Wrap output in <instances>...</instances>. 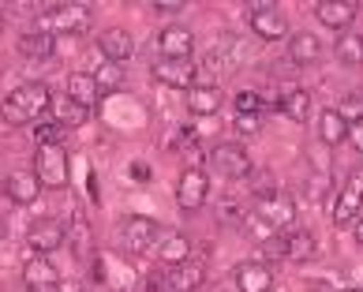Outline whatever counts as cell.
Instances as JSON below:
<instances>
[{
	"label": "cell",
	"instance_id": "34",
	"mask_svg": "<svg viewBox=\"0 0 363 292\" xmlns=\"http://www.w3.org/2000/svg\"><path fill=\"white\" fill-rule=\"evenodd\" d=\"M236 135H240V139L259 135V116H236Z\"/></svg>",
	"mask_w": 363,
	"mask_h": 292
},
{
	"label": "cell",
	"instance_id": "9",
	"mask_svg": "<svg viewBox=\"0 0 363 292\" xmlns=\"http://www.w3.org/2000/svg\"><path fill=\"white\" fill-rule=\"evenodd\" d=\"M64 240H68V229H64V221H57V218H42L26 229V244H30V251H38V255L57 251Z\"/></svg>",
	"mask_w": 363,
	"mask_h": 292
},
{
	"label": "cell",
	"instance_id": "22",
	"mask_svg": "<svg viewBox=\"0 0 363 292\" xmlns=\"http://www.w3.org/2000/svg\"><path fill=\"white\" fill-rule=\"evenodd\" d=\"M19 52L26 60H49L57 52V38L49 30H34V34H23L19 38Z\"/></svg>",
	"mask_w": 363,
	"mask_h": 292
},
{
	"label": "cell",
	"instance_id": "28",
	"mask_svg": "<svg viewBox=\"0 0 363 292\" xmlns=\"http://www.w3.org/2000/svg\"><path fill=\"white\" fill-rule=\"evenodd\" d=\"M315 251H318V244H315V236L307 232V229H292V232H289V251H285V259H292V262H311Z\"/></svg>",
	"mask_w": 363,
	"mask_h": 292
},
{
	"label": "cell",
	"instance_id": "27",
	"mask_svg": "<svg viewBox=\"0 0 363 292\" xmlns=\"http://www.w3.org/2000/svg\"><path fill=\"white\" fill-rule=\"evenodd\" d=\"M277 109L285 113L292 124H303L307 116H311V94H307V90H289V94L281 98Z\"/></svg>",
	"mask_w": 363,
	"mask_h": 292
},
{
	"label": "cell",
	"instance_id": "17",
	"mask_svg": "<svg viewBox=\"0 0 363 292\" xmlns=\"http://www.w3.org/2000/svg\"><path fill=\"white\" fill-rule=\"evenodd\" d=\"M203 281H206V266H203V262H195V259L180 262V266H169V274H165L169 292H195Z\"/></svg>",
	"mask_w": 363,
	"mask_h": 292
},
{
	"label": "cell",
	"instance_id": "7",
	"mask_svg": "<svg viewBox=\"0 0 363 292\" xmlns=\"http://www.w3.org/2000/svg\"><path fill=\"white\" fill-rule=\"evenodd\" d=\"M359 210H363V169H352L341 195L330 203V218H333V225H348Z\"/></svg>",
	"mask_w": 363,
	"mask_h": 292
},
{
	"label": "cell",
	"instance_id": "38",
	"mask_svg": "<svg viewBox=\"0 0 363 292\" xmlns=\"http://www.w3.org/2000/svg\"><path fill=\"white\" fill-rule=\"evenodd\" d=\"M356 240H359V244H363V218H359V221H356Z\"/></svg>",
	"mask_w": 363,
	"mask_h": 292
},
{
	"label": "cell",
	"instance_id": "37",
	"mask_svg": "<svg viewBox=\"0 0 363 292\" xmlns=\"http://www.w3.org/2000/svg\"><path fill=\"white\" fill-rule=\"evenodd\" d=\"M348 142H352L356 150L363 154V124H352V128H348Z\"/></svg>",
	"mask_w": 363,
	"mask_h": 292
},
{
	"label": "cell",
	"instance_id": "21",
	"mask_svg": "<svg viewBox=\"0 0 363 292\" xmlns=\"http://www.w3.org/2000/svg\"><path fill=\"white\" fill-rule=\"evenodd\" d=\"M318 57H322V42H318L315 34L300 30V34L289 38V60H292V64H300V68H311Z\"/></svg>",
	"mask_w": 363,
	"mask_h": 292
},
{
	"label": "cell",
	"instance_id": "18",
	"mask_svg": "<svg viewBox=\"0 0 363 292\" xmlns=\"http://www.w3.org/2000/svg\"><path fill=\"white\" fill-rule=\"evenodd\" d=\"M236 288L240 292H270L274 270L266 262H244V266H236Z\"/></svg>",
	"mask_w": 363,
	"mask_h": 292
},
{
	"label": "cell",
	"instance_id": "13",
	"mask_svg": "<svg viewBox=\"0 0 363 292\" xmlns=\"http://www.w3.org/2000/svg\"><path fill=\"white\" fill-rule=\"evenodd\" d=\"M157 49H161V57H165V60H191L195 34L187 30V26L172 23V26H165V30L157 34Z\"/></svg>",
	"mask_w": 363,
	"mask_h": 292
},
{
	"label": "cell",
	"instance_id": "19",
	"mask_svg": "<svg viewBox=\"0 0 363 292\" xmlns=\"http://www.w3.org/2000/svg\"><path fill=\"white\" fill-rule=\"evenodd\" d=\"M187 109H191L195 116H213L221 109V90L213 83H195L191 90H187Z\"/></svg>",
	"mask_w": 363,
	"mask_h": 292
},
{
	"label": "cell",
	"instance_id": "2",
	"mask_svg": "<svg viewBox=\"0 0 363 292\" xmlns=\"http://www.w3.org/2000/svg\"><path fill=\"white\" fill-rule=\"evenodd\" d=\"M34 176L42 188L49 191H64L72 180V169H68V150L64 146H38L34 150Z\"/></svg>",
	"mask_w": 363,
	"mask_h": 292
},
{
	"label": "cell",
	"instance_id": "30",
	"mask_svg": "<svg viewBox=\"0 0 363 292\" xmlns=\"http://www.w3.org/2000/svg\"><path fill=\"white\" fill-rule=\"evenodd\" d=\"M233 109H236V116H259L262 113V98L255 94V90H240V94L233 98Z\"/></svg>",
	"mask_w": 363,
	"mask_h": 292
},
{
	"label": "cell",
	"instance_id": "1",
	"mask_svg": "<svg viewBox=\"0 0 363 292\" xmlns=\"http://www.w3.org/2000/svg\"><path fill=\"white\" fill-rule=\"evenodd\" d=\"M49 86L45 83H23L16 86L11 94L0 101V124L8 128H23V124H34V116L49 113Z\"/></svg>",
	"mask_w": 363,
	"mask_h": 292
},
{
	"label": "cell",
	"instance_id": "20",
	"mask_svg": "<svg viewBox=\"0 0 363 292\" xmlns=\"http://www.w3.org/2000/svg\"><path fill=\"white\" fill-rule=\"evenodd\" d=\"M68 98L90 113L94 105L101 101V90H98V83H94L90 72H75V75H68Z\"/></svg>",
	"mask_w": 363,
	"mask_h": 292
},
{
	"label": "cell",
	"instance_id": "15",
	"mask_svg": "<svg viewBox=\"0 0 363 292\" xmlns=\"http://www.w3.org/2000/svg\"><path fill=\"white\" fill-rule=\"evenodd\" d=\"M23 281H26V292H60V270L38 255V259H26Z\"/></svg>",
	"mask_w": 363,
	"mask_h": 292
},
{
	"label": "cell",
	"instance_id": "35",
	"mask_svg": "<svg viewBox=\"0 0 363 292\" xmlns=\"http://www.w3.org/2000/svg\"><path fill=\"white\" fill-rule=\"evenodd\" d=\"M154 11L157 16H184V4H177V0H157Z\"/></svg>",
	"mask_w": 363,
	"mask_h": 292
},
{
	"label": "cell",
	"instance_id": "12",
	"mask_svg": "<svg viewBox=\"0 0 363 292\" xmlns=\"http://www.w3.org/2000/svg\"><path fill=\"white\" fill-rule=\"evenodd\" d=\"M150 75L157 79L161 86H177V90H191L195 86V64L191 60H154Z\"/></svg>",
	"mask_w": 363,
	"mask_h": 292
},
{
	"label": "cell",
	"instance_id": "4",
	"mask_svg": "<svg viewBox=\"0 0 363 292\" xmlns=\"http://www.w3.org/2000/svg\"><path fill=\"white\" fill-rule=\"evenodd\" d=\"M255 218H259L266 229H274V232H292V225H296V198L285 195V191L266 195V198L255 203Z\"/></svg>",
	"mask_w": 363,
	"mask_h": 292
},
{
	"label": "cell",
	"instance_id": "25",
	"mask_svg": "<svg viewBox=\"0 0 363 292\" xmlns=\"http://www.w3.org/2000/svg\"><path fill=\"white\" fill-rule=\"evenodd\" d=\"M94 83H98L101 94H116V90H124V64H113V60H101L98 68L90 72Z\"/></svg>",
	"mask_w": 363,
	"mask_h": 292
},
{
	"label": "cell",
	"instance_id": "33",
	"mask_svg": "<svg viewBox=\"0 0 363 292\" xmlns=\"http://www.w3.org/2000/svg\"><path fill=\"white\" fill-rule=\"evenodd\" d=\"M285 251H289V232H277V236H270V240L262 244L266 259H285Z\"/></svg>",
	"mask_w": 363,
	"mask_h": 292
},
{
	"label": "cell",
	"instance_id": "39",
	"mask_svg": "<svg viewBox=\"0 0 363 292\" xmlns=\"http://www.w3.org/2000/svg\"><path fill=\"white\" fill-rule=\"evenodd\" d=\"M4 23H8V19H4V8H0V34H4Z\"/></svg>",
	"mask_w": 363,
	"mask_h": 292
},
{
	"label": "cell",
	"instance_id": "26",
	"mask_svg": "<svg viewBox=\"0 0 363 292\" xmlns=\"http://www.w3.org/2000/svg\"><path fill=\"white\" fill-rule=\"evenodd\" d=\"M318 139L326 142V146H337V142L348 139V124L341 120L337 109H326V113L318 116Z\"/></svg>",
	"mask_w": 363,
	"mask_h": 292
},
{
	"label": "cell",
	"instance_id": "6",
	"mask_svg": "<svg viewBox=\"0 0 363 292\" xmlns=\"http://www.w3.org/2000/svg\"><path fill=\"white\" fill-rule=\"evenodd\" d=\"M157 221L154 218H143V214H135V218H124V225H120V244H124V251L128 255H146L154 244H157Z\"/></svg>",
	"mask_w": 363,
	"mask_h": 292
},
{
	"label": "cell",
	"instance_id": "5",
	"mask_svg": "<svg viewBox=\"0 0 363 292\" xmlns=\"http://www.w3.org/2000/svg\"><path fill=\"white\" fill-rule=\"evenodd\" d=\"M210 165H213V172H218V176H225V180H244V176H251V157H247V150H244L240 142L213 146V150H210Z\"/></svg>",
	"mask_w": 363,
	"mask_h": 292
},
{
	"label": "cell",
	"instance_id": "16",
	"mask_svg": "<svg viewBox=\"0 0 363 292\" xmlns=\"http://www.w3.org/2000/svg\"><path fill=\"white\" fill-rule=\"evenodd\" d=\"M98 49H101L105 60L128 64L131 57H135V38H131V30H124V26H109V30L98 38Z\"/></svg>",
	"mask_w": 363,
	"mask_h": 292
},
{
	"label": "cell",
	"instance_id": "14",
	"mask_svg": "<svg viewBox=\"0 0 363 292\" xmlns=\"http://www.w3.org/2000/svg\"><path fill=\"white\" fill-rule=\"evenodd\" d=\"M356 11H359L356 0H318V4H315V19L322 26H330V30H341L345 34L348 26H352Z\"/></svg>",
	"mask_w": 363,
	"mask_h": 292
},
{
	"label": "cell",
	"instance_id": "29",
	"mask_svg": "<svg viewBox=\"0 0 363 292\" xmlns=\"http://www.w3.org/2000/svg\"><path fill=\"white\" fill-rule=\"evenodd\" d=\"M337 60L348 68H363V34L359 30H345L337 42Z\"/></svg>",
	"mask_w": 363,
	"mask_h": 292
},
{
	"label": "cell",
	"instance_id": "8",
	"mask_svg": "<svg viewBox=\"0 0 363 292\" xmlns=\"http://www.w3.org/2000/svg\"><path fill=\"white\" fill-rule=\"evenodd\" d=\"M206 195H210V176H206V172L203 169H184L180 180H177V203H180L184 214L203 210Z\"/></svg>",
	"mask_w": 363,
	"mask_h": 292
},
{
	"label": "cell",
	"instance_id": "36",
	"mask_svg": "<svg viewBox=\"0 0 363 292\" xmlns=\"http://www.w3.org/2000/svg\"><path fill=\"white\" fill-rule=\"evenodd\" d=\"M154 176V172H150V165H146V162H135V165H131V180H139V184H146V180H150Z\"/></svg>",
	"mask_w": 363,
	"mask_h": 292
},
{
	"label": "cell",
	"instance_id": "40",
	"mask_svg": "<svg viewBox=\"0 0 363 292\" xmlns=\"http://www.w3.org/2000/svg\"><path fill=\"white\" fill-rule=\"evenodd\" d=\"M341 292H356V288H341Z\"/></svg>",
	"mask_w": 363,
	"mask_h": 292
},
{
	"label": "cell",
	"instance_id": "10",
	"mask_svg": "<svg viewBox=\"0 0 363 292\" xmlns=\"http://www.w3.org/2000/svg\"><path fill=\"white\" fill-rule=\"evenodd\" d=\"M251 30L266 38V42H277V38H285L289 34V19H285V11L274 8V4H251Z\"/></svg>",
	"mask_w": 363,
	"mask_h": 292
},
{
	"label": "cell",
	"instance_id": "11",
	"mask_svg": "<svg viewBox=\"0 0 363 292\" xmlns=\"http://www.w3.org/2000/svg\"><path fill=\"white\" fill-rule=\"evenodd\" d=\"M4 195L11 198L16 206H30L42 198V184H38L34 169H11L4 176Z\"/></svg>",
	"mask_w": 363,
	"mask_h": 292
},
{
	"label": "cell",
	"instance_id": "32",
	"mask_svg": "<svg viewBox=\"0 0 363 292\" xmlns=\"http://www.w3.org/2000/svg\"><path fill=\"white\" fill-rule=\"evenodd\" d=\"M337 113H341V120L352 128V124H363V98H345L337 105Z\"/></svg>",
	"mask_w": 363,
	"mask_h": 292
},
{
	"label": "cell",
	"instance_id": "31",
	"mask_svg": "<svg viewBox=\"0 0 363 292\" xmlns=\"http://www.w3.org/2000/svg\"><path fill=\"white\" fill-rule=\"evenodd\" d=\"M34 139H38V146H64V142H60V139H64V128H60L57 120L38 124V128H34Z\"/></svg>",
	"mask_w": 363,
	"mask_h": 292
},
{
	"label": "cell",
	"instance_id": "3",
	"mask_svg": "<svg viewBox=\"0 0 363 292\" xmlns=\"http://www.w3.org/2000/svg\"><path fill=\"white\" fill-rule=\"evenodd\" d=\"M49 19V34H86L94 26V8L83 0H64V4H49L45 8Z\"/></svg>",
	"mask_w": 363,
	"mask_h": 292
},
{
	"label": "cell",
	"instance_id": "23",
	"mask_svg": "<svg viewBox=\"0 0 363 292\" xmlns=\"http://www.w3.org/2000/svg\"><path fill=\"white\" fill-rule=\"evenodd\" d=\"M49 113H52V120H57L64 131H68V128H83V124H86V116H90L83 105H75L68 94H64L60 101H52V105H49Z\"/></svg>",
	"mask_w": 363,
	"mask_h": 292
},
{
	"label": "cell",
	"instance_id": "24",
	"mask_svg": "<svg viewBox=\"0 0 363 292\" xmlns=\"http://www.w3.org/2000/svg\"><path fill=\"white\" fill-rule=\"evenodd\" d=\"M187 251H191V244H187L184 232H172V236H165V240H157V259L165 262V266L187 262Z\"/></svg>",
	"mask_w": 363,
	"mask_h": 292
}]
</instances>
